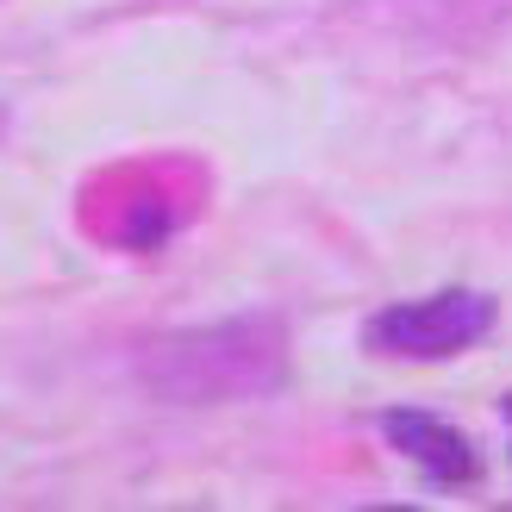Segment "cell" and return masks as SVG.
Instances as JSON below:
<instances>
[{
	"mask_svg": "<svg viewBox=\"0 0 512 512\" xmlns=\"http://www.w3.org/2000/svg\"><path fill=\"white\" fill-rule=\"evenodd\" d=\"M494 331V300L475 288H444L406 306H381L369 319V344L388 356H463Z\"/></svg>",
	"mask_w": 512,
	"mask_h": 512,
	"instance_id": "7a4b0ae2",
	"label": "cell"
},
{
	"mask_svg": "<svg viewBox=\"0 0 512 512\" xmlns=\"http://www.w3.org/2000/svg\"><path fill=\"white\" fill-rule=\"evenodd\" d=\"M381 431H388L394 450H406L431 481H444V488H463V481L481 475L475 444H469L456 425L431 419V413H406V406H394V413H381Z\"/></svg>",
	"mask_w": 512,
	"mask_h": 512,
	"instance_id": "3957f363",
	"label": "cell"
},
{
	"mask_svg": "<svg viewBox=\"0 0 512 512\" xmlns=\"http://www.w3.org/2000/svg\"><path fill=\"white\" fill-rule=\"evenodd\" d=\"M138 375L150 394L182 406L256 400L288 381V331L275 319H219L200 331H169L138 350Z\"/></svg>",
	"mask_w": 512,
	"mask_h": 512,
	"instance_id": "6da1fadb",
	"label": "cell"
},
{
	"mask_svg": "<svg viewBox=\"0 0 512 512\" xmlns=\"http://www.w3.org/2000/svg\"><path fill=\"white\" fill-rule=\"evenodd\" d=\"M506 413H512V400H506Z\"/></svg>",
	"mask_w": 512,
	"mask_h": 512,
	"instance_id": "277c9868",
	"label": "cell"
}]
</instances>
